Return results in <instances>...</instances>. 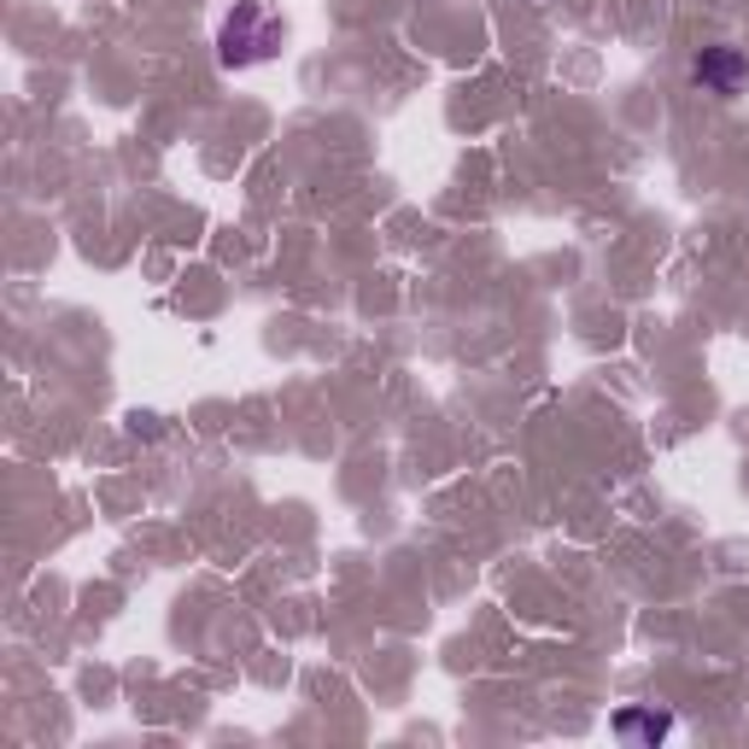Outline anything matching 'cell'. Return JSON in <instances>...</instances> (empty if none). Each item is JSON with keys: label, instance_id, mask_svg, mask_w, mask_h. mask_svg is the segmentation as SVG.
I'll list each match as a JSON object with an SVG mask.
<instances>
[{"label": "cell", "instance_id": "6da1fadb", "mask_svg": "<svg viewBox=\"0 0 749 749\" xmlns=\"http://www.w3.org/2000/svg\"><path fill=\"white\" fill-rule=\"evenodd\" d=\"M281 35H288V24H281L264 0H247V7H235L222 18L217 53H222V65H252V59H270L281 48Z\"/></svg>", "mask_w": 749, "mask_h": 749}, {"label": "cell", "instance_id": "3957f363", "mask_svg": "<svg viewBox=\"0 0 749 749\" xmlns=\"http://www.w3.org/2000/svg\"><path fill=\"white\" fill-rule=\"evenodd\" d=\"M610 732L621 738V743H644V749H656L667 732H674V715L667 708H621V715L610 720Z\"/></svg>", "mask_w": 749, "mask_h": 749}, {"label": "cell", "instance_id": "7a4b0ae2", "mask_svg": "<svg viewBox=\"0 0 749 749\" xmlns=\"http://www.w3.org/2000/svg\"><path fill=\"white\" fill-rule=\"evenodd\" d=\"M691 76H697V89H703V94L732 100V94H743V89H749V59H743L738 48H703V53H697V65H691Z\"/></svg>", "mask_w": 749, "mask_h": 749}]
</instances>
